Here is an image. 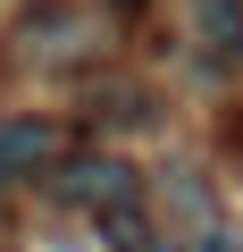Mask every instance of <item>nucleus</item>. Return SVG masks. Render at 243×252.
<instances>
[{"mask_svg":"<svg viewBox=\"0 0 243 252\" xmlns=\"http://www.w3.org/2000/svg\"><path fill=\"white\" fill-rule=\"evenodd\" d=\"M51 160H59V126L51 118H0V185L51 177Z\"/></svg>","mask_w":243,"mask_h":252,"instance_id":"obj_1","label":"nucleus"},{"mask_svg":"<svg viewBox=\"0 0 243 252\" xmlns=\"http://www.w3.org/2000/svg\"><path fill=\"white\" fill-rule=\"evenodd\" d=\"M67 193H76L92 219H117V210H135V168H126V160H76V168H67Z\"/></svg>","mask_w":243,"mask_h":252,"instance_id":"obj_2","label":"nucleus"},{"mask_svg":"<svg viewBox=\"0 0 243 252\" xmlns=\"http://www.w3.org/2000/svg\"><path fill=\"white\" fill-rule=\"evenodd\" d=\"M101 244H109V252H168V235L143 219V202H135V210H117V219H101Z\"/></svg>","mask_w":243,"mask_h":252,"instance_id":"obj_3","label":"nucleus"},{"mask_svg":"<svg viewBox=\"0 0 243 252\" xmlns=\"http://www.w3.org/2000/svg\"><path fill=\"white\" fill-rule=\"evenodd\" d=\"M117 9H135V0H117Z\"/></svg>","mask_w":243,"mask_h":252,"instance_id":"obj_4","label":"nucleus"}]
</instances>
